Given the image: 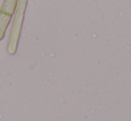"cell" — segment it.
<instances>
[{"label": "cell", "mask_w": 131, "mask_h": 121, "mask_svg": "<svg viewBox=\"0 0 131 121\" xmlns=\"http://www.w3.org/2000/svg\"><path fill=\"white\" fill-rule=\"evenodd\" d=\"M12 20V15L0 12V41L5 38L7 27Z\"/></svg>", "instance_id": "cell-2"}, {"label": "cell", "mask_w": 131, "mask_h": 121, "mask_svg": "<svg viewBox=\"0 0 131 121\" xmlns=\"http://www.w3.org/2000/svg\"><path fill=\"white\" fill-rule=\"evenodd\" d=\"M27 5L28 0H18L15 11L14 13V19H13L12 29H11L10 37H9L8 40V45H7V53L10 55L15 54L16 51H17Z\"/></svg>", "instance_id": "cell-1"}, {"label": "cell", "mask_w": 131, "mask_h": 121, "mask_svg": "<svg viewBox=\"0 0 131 121\" xmlns=\"http://www.w3.org/2000/svg\"><path fill=\"white\" fill-rule=\"evenodd\" d=\"M18 0H4L0 8V12L5 13L9 15H13L15 11Z\"/></svg>", "instance_id": "cell-3"}]
</instances>
